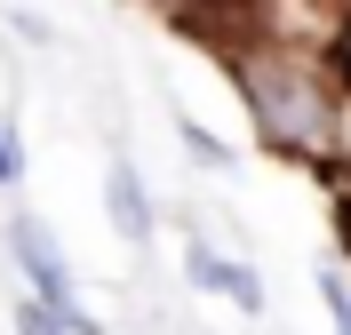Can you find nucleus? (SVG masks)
<instances>
[{"instance_id":"1","label":"nucleus","mask_w":351,"mask_h":335,"mask_svg":"<svg viewBox=\"0 0 351 335\" xmlns=\"http://www.w3.org/2000/svg\"><path fill=\"white\" fill-rule=\"evenodd\" d=\"M232 88H240L247 120H256L263 152L335 176L343 168V128H351V88L335 56L319 48H287V40H216Z\"/></svg>"},{"instance_id":"2","label":"nucleus","mask_w":351,"mask_h":335,"mask_svg":"<svg viewBox=\"0 0 351 335\" xmlns=\"http://www.w3.org/2000/svg\"><path fill=\"white\" fill-rule=\"evenodd\" d=\"M0 247H8V264H16L24 295L56 303L72 335H104V319L80 303V280H72V264H64V247H56V232H48L32 208H8V223H0Z\"/></svg>"},{"instance_id":"3","label":"nucleus","mask_w":351,"mask_h":335,"mask_svg":"<svg viewBox=\"0 0 351 335\" xmlns=\"http://www.w3.org/2000/svg\"><path fill=\"white\" fill-rule=\"evenodd\" d=\"M184 280H192L199 295H223L240 319H263V312H271V295H263L256 264H240L232 247H216L199 223H184Z\"/></svg>"},{"instance_id":"4","label":"nucleus","mask_w":351,"mask_h":335,"mask_svg":"<svg viewBox=\"0 0 351 335\" xmlns=\"http://www.w3.org/2000/svg\"><path fill=\"white\" fill-rule=\"evenodd\" d=\"M104 223L120 232V247H152V232H160V200L128 152L104 160Z\"/></svg>"},{"instance_id":"5","label":"nucleus","mask_w":351,"mask_h":335,"mask_svg":"<svg viewBox=\"0 0 351 335\" xmlns=\"http://www.w3.org/2000/svg\"><path fill=\"white\" fill-rule=\"evenodd\" d=\"M176 136H184V160H192V168H208V176H232V144H223V136H208L192 112H176Z\"/></svg>"},{"instance_id":"6","label":"nucleus","mask_w":351,"mask_h":335,"mask_svg":"<svg viewBox=\"0 0 351 335\" xmlns=\"http://www.w3.org/2000/svg\"><path fill=\"white\" fill-rule=\"evenodd\" d=\"M311 288H319V303H328V327L351 335V264H319V271H311Z\"/></svg>"},{"instance_id":"7","label":"nucleus","mask_w":351,"mask_h":335,"mask_svg":"<svg viewBox=\"0 0 351 335\" xmlns=\"http://www.w3.org/2000/svg\"><path fill=\"white\" fill-rule=\"evenodd\" d=\"M8 327L16 335H72L56 303H40V295H24V288H16V303H8Z\"/></svg>"},{"instance_id":"8","label":"nucleus","mask_w":351,"mask_h":335,"mask_svg":"<svg viewBox=\"0 0 351 335\" xmlns=\"http://www.w3.org/2000/svg\"><path fill=\"white\" fill-rule=\"evenodd\" d=\"M24 136H16V120H0V192H24Z\"/></svg>"},{"instance_id":"9","label":"nucleus","mask_w":351,"mask_h":335,"mask_svg":"<svg viewBox=\"0 0 351 335\" xmlns=\"http://www.w3.org/2000/svg\"><path fill=\"white\" fill-rule=\"evenodd\" d=\"M328 192H335V200H328L335 240H343V264H351V168H335V176H328Z\"/></svg>"},{"instance_id":"10","label":"nucleus","mask_w":351,"mask_h":335,"mask_svg":"<svg viewBox=\"0 0 351 335\" xmlns=\"http://www.w3.org/2000/svg\"><path fill=\"white\" fill-rule=\"evenodd\" d=\"M152 8H160V16H176V24H199L216 0H152Z\"/></svg>"},{"instance_id":"11","label":"nucleus","mask_w":351,"mask_h":335,"mask_svg":"<svg viewBox=\"0 0 351 335\" xmlns=\"http://www.w3.org/2000/svg\"><path fill=\"white\" fill-rule=\"evenodd\" d=\"M335 72H343V88H351V16H343V32H335Z\"/></svg>"}]
</instances>
